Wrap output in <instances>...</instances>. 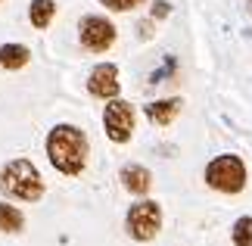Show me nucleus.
I'll return each instance as SVG.
<instances>
[{
  "label": "nucleus",
  "instance_id": "nucleus-1",
  "mask_svg": "<svg viewBox=\"0 0 252 246\" xmlns=\"http://www.w3.org/2000/svg\"><path fill=\"white\" fill-rule=\"evenodd\" d=\"M44 153H47V162L63 178H78L87 169V159H91L87 131L72 122H56L44 137Z\"/></svg>",
  "mask_w": 252,
  "mask_h": 246
},
{
  "label": "nucleus",
  "instance_id": "nucleus-2",
  "mask_svg": "<svg viewBox=\"0 0 252 246\" xmlns=\"http://www.w3.org/2000/svg\"><path fill=\"white\" fill-rule=\"evenodd\" d=\"M0 193L6 200H16V203H41L44 193H47V184H44V175L37 172V165L25 156H16L0 165Z\"/></svg>",
  "mask_w": 252,
  "mask_h": 246
},
{
  "label": "nucleus",
  "instance_id": "nucleus-3",
  "mask_svg": "<svg viewBox=\"0 0 252 246\" xmlns=\"http://www.w3.org/2000/svg\"><path fill=\"white\" fill-rule=\"evenodd\" d=\"M202 178H206V187H212V190H218V193H224V196H237V193L246 190L249 169H246L243 156L221 153V156H215V159H209Z\"/></svg>",
  "mask_w": 252,
  "mask_h": 246
},
{
  "label": "nucleus",
  "instance_id": "nucleus-4",
  "mask_svg": "<svg viewBox=\"0 0 252 246\" xmlns=\"http://www.w3.org/2000/svg\"><path fill=\"white\" fill-rule=\"evenodd\" d=\"M162 221H165L162 206L156 200H150V196H140V200L131 203V209L125 212V231H128V237L137 240V243L156 240L159 231H162Z\"/></svg>",
  "mask_w": 252,
  "mask_h": 246
},
{
  "label": "nucleus",
  "instance_id": "nucleus-5",
  "mask_svg": "<svg viewBox=\"0 0 252 246\" xmlns=\"http://www.w3.org/2000/svg\"><path fill=\"white\" fill-rule=\"evenodd\" d=\"M134 128H137V109H134V103L122 100V97H112V100H106L103 106V131L109 137L112 143H131L134 137Z\"/></svg>",
  "mask_w": 252,
  "mask_h": 246
},
{
  "label": "nucleus",
  "instance_id": "nucleus-6",
  "mask_svg": "<svg viewBox=\"0 0 252 246\" xmlns=\"http://www.w3.org/2000/svg\"><path fill=\"white\" fill-rule=\"evenodd\" d=\"M115 41H119V28L109 16H100V13H87L81 16L78 22V44L81 50L87 53H106L112 50Z\"/></svg>",
  "mask_w": 252,
  "mask_h": 246
},
{
  "label": "nucleus",
  "instance_id": "nucleus-7",
  "mask_svg": "<svg viewBox=\"0 0 252 246\" xmlns=\"http://www.w3.org/2000/svg\"><path fill=\"white\" fill-rule=\"evenodd\" d=\"M87 94L96 100H112L122 94V75L115 63H96L87 72Z\"/></svg>",
  "mask_w": 252,
  "mask_h": 246
},
{
  "label": "nucleus",
  "instance_id": "nucleus-8",
  "mask_svg": "<svg viewBox=\"0 0 252 246\" xmlns=\"http://www.w3.org/2000/svg\"><path fill=\"white\" fill-rule=\"evenodd\" d=\"M181 109H184V100H181V97H162V100H153V103L143 106V115L150 119V125L168 128L181 115Z\"/></svg>",
  "mask_w": 252,
  "mask_h": 246
},
{
  "label": "nucleus",
  "instance_id": "nucleus-9",
  "mask_svg": "<svg viewBox=\"0 0 252 246\" xmlns=\"http://www.w3.org/2000/svg\"><path fill=\"white\" fill-rule=\"evenodd\" d=\"M119 181L131 196H147L150 187H153V172L147 165H140V162H128V165H122Z\"/></svg>",
  "mask_w": 252,
  "mask_h": 246
},
{
  "label": "nucleus",
  "instance_id": "nucleus-10",
  "mask_svg": "<svg viewBox=\"0 0 252 246\" xmlns=\"http://www.w3.org/2000/svg\"><path fill=\"white\" fill-rule=\"evenodd\" d=\"M28 63H32V50H28L25 44H0V69L3 72H19V69H25Z\"/></svg>",
  "mask_w": 252,
  "mask_h": 246
},
{
  "label": "nucleus",
  "instance_id": "nucleus-11",
  "mask_svg": "<svg viewBox=\"0 0 252 246\" xmlns=\"http://www.w3.org/2000/svg\"><path fill=\"white\" fill-rule=\"evenodd\" d=\"M56 9H60L56 0H32V3H28V22H32V28L47 32L56 19Z\"/></svg>",
  "mask_w": 252,
  "mask_h": 246
},
{
  "label": "nucleus",
  "instance_id": "nucleus-12",
  "mask_svg": "<svg viewBox=\"0 0 252 246\" xmlns=\"http://www.w3.org/2000/svg\"><path fill=\"white\" fill-rule=\"evenodd\" d=\"M0 231L3 234H22L25 231V215L19 206H9L6 200H0Z\"/></svg>",
  "mask_w": 252,
  "mask_h": 246
},
{
  "label": "nucleus",
  "instance_id": "nucleus-13",
  "mask_svg": "<svg viewBox=\"0 0 252 246\" xmlns=\"http://www.w3.org/2000/svg\"><path fill=\"white\" fill-rule=\"evenodd\" d=\"M230 240H234V246H252V215H240L234 221Z\"/></svg>",
  "mask_w": 252,
  "mask_h": 246
},
{
  "label": "nucleus",
  "instance_id": "nucleus-14",
  "mask_svg": "<svg viewBox=\"0 0 252 246\" xmlns=\"http://www.w3.org/2000/svg\"><path fill=\"white\" fill-rule=\"evenodd\" d=\"M100 6H106L109 13H134L137 6H143L147 0H96Z\"/></svg>",
  "mask_w": 252,
  "mask_h": 246
},
{
  "label": "nucleus",
  "instance_id": "nucleus-15",
  "mask_svg": "<svg viewBox=\"0 0 252 246\" xmlns=\"http://www.w3.org/2000/svg\"><path fill=\"white\" fill-rule=\"evenodd\" d=\"M168 13H171V3H168V0H156L153 9H150V19H153V22H159V19H165Z\"/></svg>",
  "mask_w": 252,
  "mask_h": 246
},
{
  "label": "nucleus",
  "instance_id": "nucleus-16",
  "mask_svg": "<svg viewBox=\"0 0 252 246\" xmlns=\"http://www.w3.org/2000/svg\"><path fill=\"white\" fill-rule=\"evenodd\" d=\"M140 37H153V19L140 22Z\"/></svg>",
  "mask_w": 252,
  "mask_h": 246
},
{
  "label": "nucleus",
  "instance_id": "nucleus-17",
  "mask_svg": "<svg viewBox=\"0 0 252 246\" xmlns=\"http://www.w3.org/2000/svg\"><path fill=\"white\" fill-rule=\"evenodd\" d=\"M0 3H6V0H0Z\"/></svg>",
  "mask_w": 252,
  "mask_h": 246
}]
</instances>
